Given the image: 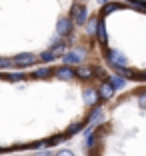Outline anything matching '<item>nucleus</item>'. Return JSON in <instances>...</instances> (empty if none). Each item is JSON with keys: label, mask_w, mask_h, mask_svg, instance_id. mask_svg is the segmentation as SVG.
Returning a JSON list of instances; mask_svg holds the SVG:
<instances>
[{"label": "nucleus", "mask_w": 146, "mask_h": 156, "mask_svg": "<svg viewBox=\"0 0 146 156\" xmlns=\"http://www.w3.org/2000/svg\"><path fill=\"white\" fill-rule=\"evenodd\" d=\"M56 74H58L60 78H70L72 76V68H68V66H64V68H60V70H56Z\"/></svg>", "instance_id": "obj_6"}, {"label": "nucleus", "mask_w": 146, "mask_h": 156, "mask_svg": "<svg viewBox=\"0 0 146 156\" xmlns=\"http://www.w3.org/2000/svg\"><path fill=\"white\" fill-rule=\"evenodd\" d=\"M58 32L60 34H68L70 32V18H62L58 22Z\"/></svg>", "instance_id": "obj_4"}, {"label": "nucleus", "mask_w": 146, "mask_h": 156, "mask_svg": "<svg viewBox=\"0 0 146 156\" xmlns=\"http://www.w3.org/2000/svg\"><path fill=\"white\" fill-rule=\"evenodd\" d=\"M72 20L76 26H82L84 22H86V8L84 6H76V8L72 10Z\"/></svg>", "instance_id": "obj_1"}, {"label": "nucleus", "mask_w": 146, "mask_h": 156, "mask_svg": "<svg viewBox=\"0 0 146 156\" xmlns=\"http://www.w3.org/2000/svg\"><path fill=\"white\" fill-rule=\"evenodd\" d=\"M56 156H72V152H70V150H62V152H58Z\"/></svg>", "instance_id": "obj_10"}, {"label": "nucleus", "mask_w": 146, "mask_h": 156, "mask_svg": "<svg viewBox=\"0 0 146 156\" xmlns=\"http://www.w3.org/2000/svg\"><path fill=\"white\" fill-rule=\"evenodd\" d=\"M110 84H112V88H120L124 84V80L122 78H116V76H110V80H108Z\"/></svg>", "instance_id": "obj_7"}, {"label": "nucleus", "mask_w": 146, "mask_h": 156, "mask_svg": "<svg viewBox=\"0 0 146 156\" xmlns=\"http://www.w3.org/2000/svg\"><path fill=\"white\" fill-rule=\"evenodd\" d=\"M38 156H50V154H48V152H42V154H38Z\"/></svg>", "instance_id": "obj_12"}, {"label": "nucleus", "mask_w": 146, "mask_h": 156, "mask_svg": "<svg viewBox=\"0 0 146 156\" xmlns=\"http://www.w3.org/2000/svg\"><path fill=\"white\" fill-rule=\"evenodd\" d=\"M16 64H18V66H30V64H34V56L24 54V56H20V58H18Z\"/></svg>", "instance_id": "obj_5"}, {"label": "nucleus", "mask_w": 146, "mask_h": 156, "mask_svg": "<svg viewBox=\"0 0 146 156\" xmlns=\"http://www.w3.org/2000/svg\"><path fill=\"white\" fill-rule=\"evenodd\" d=\"M36 74H38V76H40V78H44V76H46V74H48V70H44V68H42V70H38V72H36Z\"/></svg>", "instance_id": "obj_11"}, {"label": "nucleus", "mask_w": 146, "mask_h": 156, "mask_svg": "<svg viewBox=\"0 0 146 156\" xmlns=\"http://www.w3.org/2000/svg\"><path fill=\"white\" fill-rule=\"evenodd\" d=\"M78 74H80L82 78H90L92 76V70L90 68H80V70H78Z\"/></svg>", "instance_id": "obj_8"}, {"label": "nucleus", "mask_w": 146, "mask_h": 156, "mask_svg": "<svg viewBox=\"0 0 146 156\" xmlns=\"http://www.w3.org/2000/svg\"><path fill=\"white\" fill-rule=\"evenodd\" d=\"M112 94H114V88H112V84H110V82H104V84L100 86V96L106 100V98H110Z\"/></svg>", "instance_id": "obj_3"}, {"label": "nucleus", "mask_w": 146, "mask_h": 156, "mask_svg": "<svg viewBox=\"0 0 146 156\" xmlns=\"http://www.w3.org/2000/svg\"><path fill=\"white\" fill-rule=\"evenodd\" d=\"M42 60L48 62V60H54V56H52V52H44V54H42Z\"/></svg>", "instance_id": "obj_9"}, {"label": "nucleus", "mask_w": 146, "mask_h": 156, "mask_svg": "<svg viewBox=\"0 0 146 156\" xmlns=\"http://www.w3.org/2000/svg\"><path fill=\"white\" fill-rule=\"evenodd\" d=\"M64 64H78V62H82L80 58V52H70V54H64Z\"/></svg>", "instance_id": "obj_2"}]
</instances>
